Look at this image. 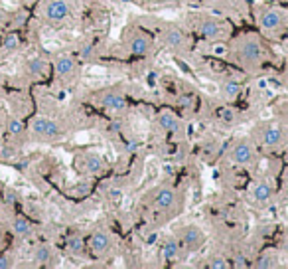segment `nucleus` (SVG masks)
<instances>
[{"mask_svg":"<svg viewBox=\"0 0 288 269\" xmlns=\"http://www.w3.org/2000/svg\"><path fill=\"white\" fill-rule=\"evenodd\" d=\"M229 54L233 62L247 73L260 71L266 60V48L257 34H241L229 42Z\"/></svg>","mask_w":288,"mask_h":269,"instance_id":"nucleus-1","label":"nucleus"},{"mask_svg":"<svg viewBox=\"0 0 288 269\" xmlns=\"http://www.w3.org/2000/svg\"><path fill=\"white\" fill-rule=\"evenodd\" d=\"M249 137L257 145V149L278 151L288 147V127L280 121H262L251 129Z\"/></svg>","mask_w":288,"mask_h":269,"instance_id":"nucleus-2","label":"nucleus"},{"mask_svg":"<svg viewBox=\"0 0 288 269\" xmlns=\"http://www.w3.org/2000/svg\"><path fill=\"white\" fill-rule=\"evenodd\" d=\"M146 204L150 206L152 214L158 218V222H168L174 218L182 206L180 194L172 184H158L146 194Z\"/></svg>","mask_w":288,"mask_h":269,"instance_id":"nucleus-3","label":"nucleus"},{"mask_svg":"<svg viewBox=\"0 0 288 269\" xmlns=\"http://www.w3.org/2000/svg\"><path fill=\"white\" fill-rule=\"evenodd\" d=\"M192 30L196 32V36H200L205 42H221L227 40L231 34V26L207 12H198L192 14Z\"/></svg>","mask_w":288,"mask_h":269,"instance_id":"nucleus-4","label":"nucleus"},{"mask_svg":"<svg viewBox=\"0 0 288 269\" xmlns=\"http://www.w3.org/2000/svg\"><path fill=\"white\" fill-rule=\"evenodd\" d=\"M28 134L34 141H40V143H56V141H61L67 137V129L58 119H52L46 115H36L28 123Z\"/></svg>","mask_w":288,"mask_h":269,"instance_id":"nucleus-5","label":"nucleus"},{"mask_svg":"<svg viewBox=\"0 0 288 269\" xmlns=\"http://www.w3.org/2000/svg\"><path fill=\"white\" fill-rule=\"evenodd\" d=\"M122 46H124L126 54H130L134 58H144L154 52V38L148 32H144L142 28L130 26L122 34Z\"/></svg>","mask_w":288,"mask_h":269,"instance_id":"nucleus-6","label":"nucleus"},{"mask_svg":"<svg viewBox=\"0 0 288 269\" xmlns=\"http://www.w3.org/2000/svg\"><path fill=\"white\" fill-rule=\"evenodd\" d=\"M255 16H257V24L260 26V30L270 36H280L288 26V16L280 8L259 6L255 10Z\"/></svg>","mask_w":288,"mask_h":269,"instance_id":"nucleus-7","label":"nucleus"},{"mask_svg":"<svg viewBox=\"0 0 288 269\" xmlns=\"http://www.w3.org/2000/svg\"><path fill=\"white\" fill-rule=\"evenodd\" d=\"M158 38L166 50H170L172 54H178V56L188 54L192 48V40H190L188 32L176 24H162Z\"/></svg>","mask_w":288,"mask_h":269,"instance_id":"nucleus-8","label":"nucleus"},{"mask_svg":"<svg viewBox=\"0 0 288 269\" xmlns=\"http://www.w3.org/2000/svg\"><path fill=\"white\" fill-rule=\"evenodd\" d=\"M229 161L241 168L255 167L259 161V151H257V145L253 143V139L245 137V139L233 141L229 147Z\"/></svg>","mask_w":288,"mask_h":269,"instance_id":"nucleus-9","label":"nucleus"},{"mask_svg":"<svg viewBox=\"0 0 288 269\" xmlns=\"http://www.w3.org/2000/svg\"><path fill=\"white\" fill-rule=\"evenodd\" d=\"M40 14L48 24L59 26L71 18L73 4H71V0H44L40 6Z\"/></svg>","mask_w":288,"mask_h":269,"instance_id":"nucleus-10","label":"nucleus"},{"mask_svg":"<svg viewBox=\"0 0 288 269\" xmlns=\"http://www.w3.org/2000/svg\"><path fill=\"white\" fill-rule=\"evenodd\" d=\"M174 235L186 249V253H196L205 245V232L198 224H182L174 230Z\"/></svg>","mask_w":288,"mask_h":269,"instance_id":"nucleus-11","label":"nucleus"},{"mask_svg":"<svg viewBox=\"0 0 288 269\" xmlns=\"http://www.w3.org/2000/svg\"><path fill=\"white\" fill-rule=\"evenodd\" d=\"M93 101H95V105H99L101 109L111 111V113H120V111L126 109V95H124V91L120 87L99 89L93 95Z\"/></svg>","mask_w":288,"mask_h":269,"instance_id":"nucleus-12","label":"nucleus"},{"mask_svg":"<svg viewBox=\"0 0 288 269\" xmlns=\"http://www.w3.org/2000/svg\"><path fill=\"white\" fill-rule=\"evenodd\" d=\"M75 168L79 174L83 176H99L105 172L107 168V161L103 155L99 153H93V151H85V153H79L73 161Z\"/></svg>","mask_w":288,"mask_h":269,"instance_id":"nucleus-13","label":"nucleus"},{"mask_svg":"<svg viewBox=\"0 0 288 269\" xmlns=\"http://www.w3.org/2000/svg\"><path fill=\"white\" fill-rule=\"evenodd\" d=\"M54 73L61 83H73L79 77V62L73 54H59L54 60Z\"/></svg>","mask_w":288,"mask_h":269,"instance_id":"nucleus-14","label":"nucleus"},{"mask_svg":"<svg viewBox=\"0 0 288 269\" xmlns=\"http://www.w3.org/2000/svg\"><path fill=\"white\" fill-rule=\"evenodd\" d=\"M87 249H89L95 257L105 259V257H109V255L113 253V249H115V239H113V235H111L107 230H95V232L89 235V239H87Z\"/></svg>","mask_w":288,"mask_h":269,"instance_id":"nucleus-15","label":"nucleus"},{"mask_svg":"<svg viewBox=\"0 0 288 269\" xmlns=\"http://www.w3.org/2000/svg\"><path fill=\"white\" fill-rule=\"evenodd\" d=\"M249 198L257 206H264L274 198V188L268 180H255L249 188Z\"/></svg>","mask_w":288,"mask_h":269,"instance_id":"nucleus-16","label":"nucleus"},{"mask_svg":"<svg viewBox=\"0 0 288 269\" xmlns=\"http://www.w3.org/2000/svg\"><path fill=\"white\" fill-rule=\"evenodd\" d=\"M160 257L164 261H178V259L188 257V253L182 247V243L178 241L176 235H168V237H164L160 241Z\"/></svg>","mask_w":288,"mask_h":269,"instance_id":"nucleus-17","label":"nucleus"},{"mask_svg":"<svg viewBox=\"0 0 288 269\" xmlns=\"http://www.w3.org/2000/svg\"><path fill=\"white\" fill-rule=\"evenodd\" d=\"M24 73L30 77V79H42L50 73V64L48 60H44L42 56H34V58H28L26 64H24Z\"/></svg>","mask_w":288,"mask_h":269,"instance_id":"nucleus-18","label":"nucleus"},{"mask_svg":"<svg viewBox=\"0 0 288 269\" xmlns=\"http://www.w3.org/2000/svg\"><path fill=\"white\" fill-rule=\"evenodd\" d=\"M10 232H12L14 237L26 239V237H30V235L34 234V224H32L26 216L16 214V216H12V220H10Z\"/></svg>","mask_w":288,"mask_h":269,"instance_id":"nucleus-19","label":"nucleus"},{"mask_svg":"<svg viewBox=\"0 0 288 269\" xmlns=\"http://www.w3.org/2000/svg\"><path fill=\"white\" fill-rule=\"evenodd\" d=\"M156 127L164 133H180L182 131V121L176 113L172 111H162L158 117H156Z\"/></svg>","mask_w":288,"mask_h":269,"instance_id":"nucleus-20","label":"nucleus"},{"mask_svg":"<svg viewBox=\"0 0 288 269\" xmlns=\"http://www.w3.org/2000/svg\"><path fill=\"white\" fill-rule=\"evenodd\" d=\"M32 259L36 265H54L56 263V249L50 243H38L32 251Z\"/></svg>","mask_w":288,"mask_h":269,"instance_id":"nucleus-21","label":"nucleus"},{"mask_svg":"<svg viewBox=\"0 0 288 269\" xmlns=\"http://www.w3.org/2000/svg\"><path fill=\"white\" fill-rule=\"evenodd\" d=\"M4 133L8 134L10 139H22V137H26V133H28V125L20 117L10 115L4 121Z\"/></svg>","mask_w":288,"mask_h":269,"instance_id":"nucleus-22","label":"nucleus"},{"mask_svg":"<svg viewBox=\"0 0 288 269\" xmlns=\"http://www.w3.org/2000/svg\"><path fill=\"white\" fill-rule=\"evenodd\" d=\"M65 251L73 257H83L87 251V239L81 234H71L65 239Z\"/></svg>","mask_w":288,"mask_h":269,"instance_id":"nucleus-23","label":"nucleus"},{"mask_svg":"<svg viewBox=\"0 0 288 269\" xmlns=\"http://www.w3.org/2000/svg\"><path fill=\"white\" fill-rule=\"evenodd\" d=\"M219 89H221V95H223L225 101H233V99L239 97L243 85H241L237 79H225V81L219 85Z\"/></svg>","mask_w":288,"mask_h":269,"instance_id":"nucleus-24","label":"nucleus"},{"mask_svg":"<svg viewBox=\"0 0 288 269\" xmlns=\"http://www.w3.org/2000/svg\"><path fill=\"white\" fill-rule=\"evenodd\" d=\"M255 265L260 267V269H272V267H278V265H280L278 253H276L274 249H266V251H262V253L257 257Z\"/></svg>","mask_w":288,"mask_h":269,"instance_id":"nucleus-25","label":"nucleus"},{"mask_svg":"<svg viewBox=\"0 0 288 269\" xmlns=\"http://www.w3.org/2000/svg\"><path fill=\"white\" fill-rule=\"evenodd\" d=\"M22 42H20V36L16 32H8L4 34L2 42H0V50H2L4 54H14L16 50H20Z\"/></svg>","mask_w":288,"mask_h":269,"instance_id":"nucleus-26","label":"nucleus"},{"mask_svg":"<svg viewBox=\"0 0 288 269\" xmlns=\"http://www.w3.org/2000/svg\"><path fill=\"white\" fill-rule=\"evenodd\" d=\"M239 117H241V113L235 111V109H231V107H223V109L219 111V119H221L225 125H235V123L239 121Z\"/></svg>","mask_w":288,"mask_h":269,"instance_id":"nucleus-27","label":"nucleus"},{"mask_svg":"<svg viewBox=\"0 0 288 269\" xmlns=\"http://www.w3.org/2000/svg\"><path fill=\"white\" fill-rule=\"evenodd\" d=\"M0 200H2L6 206H16V204H18V192H16L14 188L4 186L2 194H0Z\"/></svg>","mask_w":288,"mask_h":269,"instance_id":"nucleus-28","label":"nucleus"},{"mask_svg":"<svg viewBox=\"0 0 288 269\" xmlns=\"http://www.w3.org/2000/svg\"><path fill=\"white\" fill-rule=\"evenodd\" d=\"M209 261H207V265L209 267H213V269H225V267H229L231 263H229V259L227 257H223V255H209L207 257Z\"/></svg>","mask_w":288,"mask_h":269,"instance_id":"nucleus-29","label":"nucleus"},{"mask_svg":"<svg viewBox=\"0 0 288 269\" xmlns=\"http://www.w3.org/2000/svg\"><path fill=\"white\" fill-rule=\"evenodd\" d=\"M205 2H207V4H213V6H217V8H227V6L233 8L235 0H205Z\"/></svg>","mask_w":288,"mask_h":269,"instance_id":"nucleus-30","label":"nucleus"},{"mask_svg":"<svg viewBox=\"0 0 288 269\" xmlns=\"http://www.w3.org/2000/svg\"><path fill=\"white\" fill-rule=\"evenodd\" d=\"M276 113L280 115V119L288 121V101H282V103L276 107Z\"/></svg>","mask_w":288,"mask_h":269,"instance_id":"nucleus-31","label":"nucleus"},{"mask_svg":"<svg viewBox=\"0 0 288 269\" xmlns=\"http://www.w3.org/2000/svg\"><path fill=\"white\" fill-rule=\"evenodd\" d=\"M14 265V261L8 257V255H0V269H8V267H12Z\"/></svg>","mask_w":288,"mask_h":269,"instance_id":"nucleus-32","label":"nucleus"},{"mask_svg":"<svg viewBox=\"0 0 288 269\" xmlns=\"http://www.w3.org/2000/svg\"><path fill=\"white\" fill-rule=\"evenodd\" d=\"M4 22H8V14L0 8V24H4Z\"/></svg>","mask_w":288,"mask_h":269,"instance_id":"nucleus-33","label":"nucleus"},{"mask_svg":"<svg viewBox=\"0 0 288 269\" xmlns=\"http://www.w3.org/2000/svg\"><path fill=\"white\" fill-rule=\"evenodd\" d=\"M4 239H6V234H4V228L0 226V247L4 245Z\"/></svg>","mask_w":288,"mask_h":269,"instance_id":"nucleus-34","label":"nucleus"},{"mask_svg":"<svg viewBox=\"0 0 288 269\" xmlns=\"http://www.w3.org/2000/svg\"><path fill=\"white\" fill-rule=\"evenodd\" d=\"M142 4H158V2H164V0H138Z\"/></svg>","mask_w":288,"mask_h":269,"instance_id":"nucleus-35","label":"nucleus"},{"mask_svg":"<svg viewBox=\"0 0 288 269\" xmlns=\"http://www.w3.org/2000/svg\"><path fill=\"white\" fill-rule=\"evenodd\" d=\"M2 190H4V182L0 180V194H2Z\"/></svg>","mask_w":288,"mask_h":269,"instance_id":"nucleus-36","label":"nucleus"},{"mask_svg":"<svg viewBox=\"0 0 288 269\" xmlns=\"http://www.w3.org/2000/svg\"><path fill=\"white\" fill-rule=\"evenodd\" d=\"M286 163H288V161H286Z\"/></svg>","mask_w":288,"mask_h":269,"instance_id":"nucleus-37","label":"nucleus"}]
</instances>
